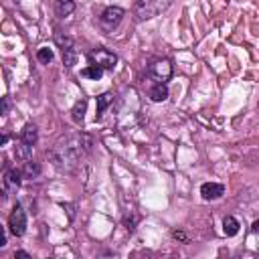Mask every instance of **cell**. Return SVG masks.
<instances>
[{
  "mask_svg": "<svg viewBox=\"0 0 259 259\" xmlns=\"http://www.w3.org/2000/svg\"><path fill=\"white\" fill-rule=\"evenodd\" d=\"M89 61H91L93 65H99V67H103L105 71H109V69H113V67L117 65V57H115L111 51L103 49V47H99V49H93V51L89 53Z\"/></svg>",
  "mask_w": 259,
  "mask_h": 259,
  "instance_id": "obj_4",
  "label": "cell"
},
{
  "mask_svg": "<svg viewBox=\"0 0 259 259\" xmlns=\"http://www.w3.org/2000/svg\"><path fill=\"white\" fill-rule=\"evenodd\" d=\"M85 109H87V99H79V101L75 103L73 111H71L75 123H83V119H85Z\"/></svg>",
  "mask_w": 259,
  "mask_h": 259,
  "instance_id": "obj_15",
  "label": "cell"
},
{
  "mask_svg": "<svg viewBox=\"0 0 259 259\" xmlns=\"http://www.w3.org/2000/svg\"><path fill=\"white\" fill-rule=\"evenodd\" d=\"M36 138H38L36 125H34V123H26L24 130H22V134H20V140L26 142V144H30V146H34V144H36Z\"/></svg>",
  "mask_w": 259,
  "mask_h": 259,
  "instance_id": "obj_13",
  "label": "cell"
},
{
  "mask_svg": "<svg viewBox=\"0 0 259 259\" xmlns=\"http://www.w3.org/2000/svg\"><path fill=\"white\" fill-rule=\"evenodd\" d=\"M91 146H93L91 136L81 134V132L79 134H69L53 146V150L49 152V158L55 164V168H59L61 172H71L89 154Z\"/></svg>",
  "mask_w": 259,
  "mask_h": 259,
  "instance_id": "obj_1",
  "label": "cell"
},
{
  "mask_svg": "<svg viewBox=\"0 0 259 259\" xmlns=\"http://www.w3.org/2000/svg\"><path fill=\"white\" fill-rule=\"evenodd\" d=\"M239 221L235 219V217H225L223 219V233L227 235V237H235L237 233H239Z\"/></svg>",
  "mask_w": 259,
  "mask_h": 259,
  "instance_id": "obj_14",
  "label": "cell"
},
{
  "mask_svg": "<svg viewBox=\"0 0 259 259\" xmlns=\"http://www.w3.org/2000/svg\"><path fill=\"white\" fill-rule=\"evenodd\" d=\"M30 154H32V146L26 144V142H22V140H18V142H16V148H14V156H16V160L26 162V160H30Z\"/></svg>",
  "mask_w": 259,
  "mask_h": 259,
  "instance_id": "obj_12",
  "label": "cell"
},
{
  "mask_svg": "<svg viewBox=\"0 0 259 259\" xmlns=\"http://www.w3.org/2000/svg\"><path fill=\"white\" fill-rule=\"evenodd\" d=\"M53 51L49 49V47H40L38 51H36V59H38V63H42V65H49L51 61H53Z\"/></svg>",
  "mask_w": 259,
  "mask_h": 259,
  "instance_id": "obj_19",
  "label": "cell"
},
{
  "mask_svg": "<svg viewBox=\"0 0 259 259\" xmlns=\"http://www.w3.org/2000/svg\"><path fill=\"white\" fill-rule=\"evenodd\" d=\"M150 77L156 81V83H166L170 77H172V63L168 59H158L150 65L148 69Z\"/></svg>",
  "mask_w": 259,
  "mask_h": 259,
  "instance_id": "obj_5",
  "label": "cell"
},
{
  "mask_svg": "<svg viewBox=\"0 0 259 259\" xmlns=\"http://www.w3.org/2000/svg\"><path fill=\"white\" fill-rule=\"evenodd\" d=\"M136 221H138L136 217H132V219H130V217H125V221H123V223L127 225V229H130V231H134V229H136V227H134V225H136Z\"/></svg>",
  "mask_w": 259,
  "mask_h": 259,
  "instance_id": "obj_20",
  "label": "cell"
},
{
  "mask_svg": "<svg viewBox=\"0 0 259 259\" xmlns=\"http://www.w3.org/2000/svg\"><path fill=\"white\" fill-rule=\"evenodd\" d=\"M6 245V235L2 233V237H0V247H4Z\"/></svg>",
  "mask_w": 259,
  "mask_h": 259,
  "instance_id": "obj_25",
  "label": "cell"
},
{
  "mask_svg": "<svg viewBox=\"0 0 259 259\" xmlns=\"http://www.w3.org/2000/svg\"><path fill=\"white\" fill-rule=\"evenodd\" d=\"M172 237H174V239H180V241H186V235H184L182 231H174Z\"/></svg>",
  "mask_w": 259,
  "mask_h": 259,
  "instance_id": "obj_22",
  "label": "cell"
},
{
  "mask_svg": "<svg viewBox=\"0 0 259 259\" xmlns=\"http://www.w3.org/2000/svg\"><path fill=\"white\" fill-rule=\"evenodd\" d=\"M8 229L14 237H22L24 231H26V212L20 204H16L8 217Z\"/></svg>",
  "mask_w": 259,
  "mask_h": 259,
  "instance_id": "obj_3",
  "label": "cell"
},
{
  "mask_svg": "<svg viewBox=\"0 0 259 259\" xmlns=\"http://www.w3.org/2000/svg\"><path fill=\"white\" fill-rule=\"evenodd\" d=\"M75 12V2L73 0H55V14L65 18Z\"/></svg>",
  "mask_w": 259,
  "mask_h": 259,
  "instance_id": "obj_11",
  "label": "cell"
},
{
  "mask_svg": "<svg viewBox=\"0 0 259 259\" xmlns=\"http://www.w3.org/2000/svg\"><path fill=\"white\" fill-rule=\"evenodd\" d=\"M14 257H22V259H28L30 255H28L26 251H16V253H14Z\"/></svg>",
  "mask_w": 259,
  "mask_h": 259,
  "instance_id": "obj_23",
  "label": "cell"
},
{
  "mask_svg": "<svg viewBox=\"0 0 259 259\" xmlns=\"http://www.w3.org/2000/svg\"><path fill=\"white\" fill-rule=\"evenodd\" d=\"M111 101H113V95H111V93H103V95L97 97V119H101L105 107H107Z\"/></svg>",
  "mask_w": 259,
  "mask_h": 259,
  "instance_id": "obj_18",
  "label": "cell"
},
{
  "mask_svg": "<svg viewBox=\"0 0 259 259\" xmlns=\"http://www.w3.org/2000/svg\"><path fill=\"white\" fill-rule=\"evenodd\" d=\"M251 229H253V233H259V221H255V223H253V227H251Z\"/></svg>",
  "mask_w": 259,
  "mask_h": 259,
  "instance_id": "obj_24",
  "label": "cell"
},
{
  "mask_svg": "<svg viewBox=\"0 0 259 259\" xmlns=\"http://www.w3.org/2000/svg\"><path fill=\"white\" fill-rule=\"evenodd\" d=\"M57 42L63 51V63L65 67H73L77 63V51H75V45L69 36H63V34H57Z\"/></svg>",
  "mask_w": 259,
  "mask_h": 259,
  "instance_id": "obj_7",
  "label": "cell"
},
{
  "mask_svg": "<svg viewBox=\"0 0 259 259\" xmlns=\"http://www.w3.org/2000/svg\"><path fill=\"white\" fill-rule=\"evenodd\" d=\"M123 14H125L123 8H119V6H107V8L101 12L99 22H101V26H103L105 30H113V28L121 22Z\"/></svg>",
  "mask_w": 259,
  "mask_h": 259,
  "instance_id": "obj_6",
  "label": "cell"
},
{
  "mask_svg": "<svg viewBox=\"0 0 259 259\" xmlns=\"http://www.w3.org/2000/svg\"><path fill=\"white\" fill-rule=\"evenodd\" d=\"M20 170H22V176L24 178H36L40 174V166L36 162H32V160H26Z\"/></svg>",
  "mask_w": 259,
  "mask_h": 259,
  "instance_id": "obj_17",
  "label": "cell"
},
{
  "mask_svg": "<svg viewBox=\"0 0 259 259\" xmlns=\"http://www.w3.org/2000/svg\"><path fill=\"white\" fill-rule=\"evenodd\" d=\"M174 0H136L134 4V16L138 22L150 20L154 16H158L160 12H164Z\"/></svg>",
  "mask_w": 259,
  "mask_h": 259,
  "instance_id": "obj_2",
  "label": "cell"
},
{
  "mask_svg": "<svg viewBox=\"0 0 259 259\" xmlns=\"http://www.w3.org/2000/svg\"><path fill=\"white\" fill-rule=\"evenodd\" d=\"M103 71H105L103 67H99V65H93V63H91L89 67H85V69L81 71V75H83V77H87V79L97 81V79H101V77H103Z\"/></svg>",
  "mask_w": 259,
  "mask_h": 259,
  "instance_id": "obj_16",
  "label": "cell"
},
{
  "mask_svg": "<svg viewBox=\"0 0 259 259\" xmlns=\"http://www.w3.org/2000/svg\"><path fill=\"white\" fill-rule=\"evenodd\" d=\"M22 170H16V168H10V170H6V174H4V196L8 194V192H14L18 186H20V182H22Z\"/></svg>",
  "mask_w": 259,
  "mask_h": 259,
  "instance_id": "obj_8",
  "label": "cell"
},
{
  "mask_svg": "<svg viewBox=\"0 0 259 259\" xmlns=\"http://www.w3.org/2000/svg\"><path fill=\"white\" fill-rule=\"evenodd\" d=\"M200 194H202L204 200H217L225 194V186L219 184V182H204L200 186Z\"/></svg>",
  "mask_w": 259,
  "mask_h": 259,
  "instance_id": "obj_9",
  "label": "cell"
},
{
  "mask_svg": "<svg viewBox=\"0 0 259 259\" xmlns=\"http://www.w3.org/2000/svg\"><path fill=\"white\" fill-rule=\"evenodd\" d=\"M168 95H170V91H168V85H166V83H156V85L150 89V99L156 101V103L166 101Z\"/></svg>",
  "mask_w": 259,
  "mask_h": 259,
  "instance_id": "obj_10",
  "label": "cell"
},
{
  "mask_svg": "<svg viewBox=\"0 0 259 259\" xmlns=\"http://www.w3.org/2000/svg\"><path fill=\"white\" fill-rule=\"evenodd\" d=\"M8 113V97H2V115Z\"/></svg>",
  "mask_w": 259,
  "mask_h": 259,
  "instance_id": "obj_21",
  "label": "cell"
}]
</instances>
